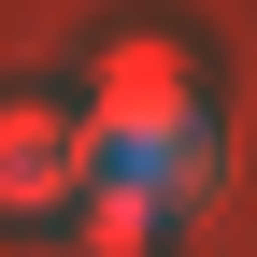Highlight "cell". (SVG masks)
Returning <instances> with one entry per match:
<instances>
[{"mask_svg":"<svg viewBox=\"0 0 257 257\" xmlns=\"http://www.w3.org/2000/svg\"><path fill=\"white\" fill-rule=\"evenodd\" d=\"M172 128H200L186 43H114L100 57V128H86V143H100V157H143V143H172Z\"/></svg>","mask_w":257,"mask_h":257,"instance_id":"obj_1","label":"cell"},{"mask_svg":"<svg viewBox=\"0 0 257 257\" xmlns=\"http://www.w3.org/2000/svg\"><path fill=\"white\" fill-rule=\"evenodd\" d=\"M100 143H86L57 100H0V214H72Z\"/></svg>","mask_w":257,"mask_h":257,"instance_id":"obj_2","label":"cell"}]
</instances>
